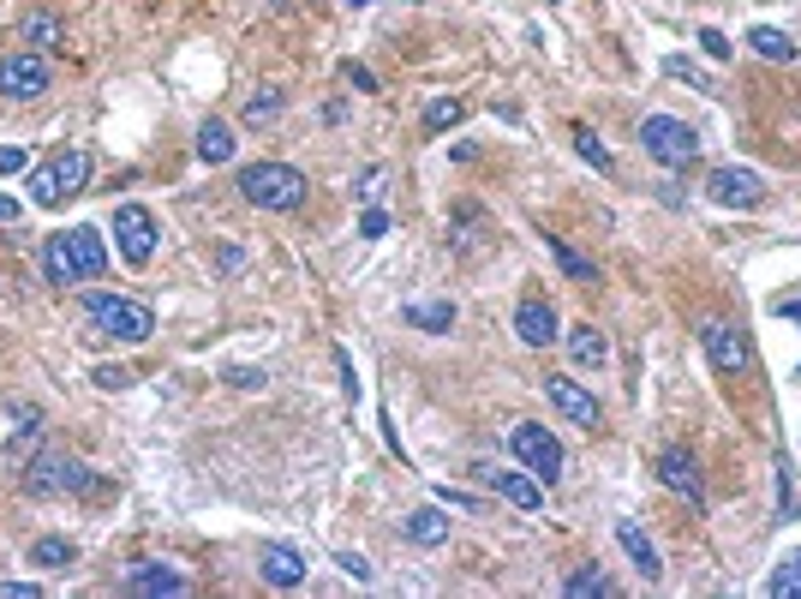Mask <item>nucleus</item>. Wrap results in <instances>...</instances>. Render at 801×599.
I'll return each mask as SVG.
<instances>
[{"instance_id":"f257e3e1","label":"nucleus","mask_w":801,"mask_h":599,"mask_svg":"<svg viewBox=\"0 0 801 599\" xmlns=\"http://www.w3.org/2000/svg\"><path fill=\"white\" fill-rule=\"evenodd\" d=\"M305 193H311L305 174L288 168V163H251V168H240V198L258 204V210L288 216V210H300V204H305Z\"/></svg>"},{"instance_id":"f03ea898","label":"nucleus","mask_w":801,"mask_h":599,"mask_svg":"<svg viewBox=\"0 0 801 599\" xmlns=\"http://www.w3.org/2000/svg\"><path fill=\"white\" fill-rule=\"evenodd\" d=\"M84 318H91L96 335H114V342H150V330H156L150 306L126 300V295H91L84 300Z\"/></svg>"},{"instance_id":"7ed1b4c3","label":"nucleus","mask_w":801,"mask_h":599,"mask_svg":"<svg viewBox=\"0 0 801 599\" xmlns=\"http://www.w3.org/2000/svg\"><path fill=\"white\" fill-rule=\"evenodd\" d=\"M24 492L31 498H66V492H91V467L66 450H42L24 462Z\"/></svg>"},{"instance_id":"20e7f679","label":"nucleus","mask_w":801,"mask_h":599,"mask_svg":"<svg viewBox=\"0 0 801 599\" xmlns=\"http://www.w3.org/2000/svg\"><path fill=\"white\" fill-rule=\"evenodd\" d=\"M84 180H91V156H84V151H54L49 163L31 174V204L54 210V204L79 198V193H84Z\"/></svg>"},{"instance_id":"39448f33","label":"nucleus","mask_w":801,"mask_h":599,"mask_svg":"<svg viewBox=\"0 0 801 599\" xmlns=\"http://www.w3.org/2000/svg\"><path fill=\"white\" fill-rule=\"evenodd\" d=\"M641 151L652 163L664 168H688L694 156H700V133H694L688 121H676V114H646L641 121Z\"/></svg>"},{"instance_id":"423d86ee","label":"nucleus","mask_w":801,"mask_h":599,"mask_svg":"<svg viewBox=\"0 0 801 599\" xmlns=\"http://www.w3.org/2000/svg\"><path fill=\"white\" fill-rule=\"evenodd\" d=\"M509 444H514V456H521V467L539 486H556L562 479V467H569V456H562V437L551 426H539V420H521V426L509 432Z\"/></svg>"},{"instance_id":"0eeeda50","label":"nucleus","mask_w":801,"mask_h":599,"mask_svg":"<svg viewBox=\"0 0 801 599\" xmlns=\"http://www.w3.org/2000/svg\"><path fill=\"white\" fill-rule=\"evenodd\" d=\"M114 246H121L126 265L144 270L156 258V216L144 210V204H121V210H114Z\"/></svg>"},{"instance_id":"6e6552de","label":"nucleus","mask_w":801,"mask_h":599,"mask_svg":"<svg viewBox=\"0 0 801 599\" xmlns=\"http://www.w3.org/2000/svg\"><path fill=\"white\" fill-rule=\"evenodd\" d=\"M42 91H49V61L37 49H19L0 61V96L7 102H37Z\"/></svg>"},{"instance_id":"1a4fd4ad","label":"nucleus","mask_w":801,"mask_h":599,"mask_svg":"<svg viewBox=\"0 0 801 599\" xmlns=\"http://www.w3.org/2000/svg\"><path fill=\"white\" fill-rule=\"evenodd\" d=\"M706 198L724 204V210H753L766 198V180L753 168H711L706 174Z\"/></svg>"},{"instance_id":"9d476101","label":"nucleus","mask_w":801,"mask_h":599,"mask_svg":"<svg viewBox=\"0 0 801 599\" xmlns=\"http://www.w3.org/2000/svg\"><path fill=\"white\" fill-rule=\"evenodd\" d=\"M700 342H706V360H711L724 378H741V372H748V342L736 335L730 318H706V324H700Z\"/></svg>"},{"instance_id":"9b49d317","label":"nucleus","mask_w":801,"mask_h":599,"mask_svg":"<svg viewBox=\"0 0 801 599\" xmlns=\"http://www.w3.org/2000/svg\"><path fill=\"white\" fill-rule=\"evenodd\" d=\"M472 474H479L485 486H491L502 504H514V509H539V504H544V486H539L532 474H514V467H491V462H479Z\"/></svg>"},{"instance_id":"f8f14e48","label":"nucleus","mask_w":801,"mask_h":599,"mask_svg":"<svg viewBox=\"0 0 801 599\" xmlns=\"http://www.w3.org/2000/svg\"><path fill=\"white\" fill-rule=\"evenodd\" d=\"M658 479L676 492V498H688L694 509H706V486H700V462L688 456V450H664L658 456Z\"/></svg>"},{"instance_id":"ddd939ff","label":"nucleus","mask_w":801,"mask_h":599,"mask_svg":"<svg viewBox=\"0 0 801 599\" xmlns=\"http://www.w3.org/2000/svg\"><path fill=\"white\" fill-rule=\"evenodd\" d=\"M544 396H551L556 402V414L562 420H574V426H599V402H592V390H581V384H574V378H551V384H544Z\"/></svg>"},{"instance_id":"4468645a","label":"nucleus","mask_w":801,"mask_h":599,"mask_svg":"<svg viewBox=\"0 0 801 599\" xmlns=\"http://www.w3.org/2000/svg\"><path fill=\"white\" fill-rule=\"evenodd\" d=\"M126 593H138V599H174V593H186V576H180V569H168V564H132V569H126Z\"/></svg>"},{"instance_id":"2eb2a0df","label":"nucleus","mask_w":801,"mask_h":599,"mask_svg":"<svg viewBox=\"0 0 801 599\" xmlns=\"http://www.w3.org/2000/svg\"><path fill=\"white\" fill-rule=\"evenodd\" d=\"M258 576L270 581V588H300V581H305V551L263 546V551H258Z\"/></svg>"},{"instance_id":"dca6fc26","label":"nucleus","mask_w":801,"mask_h":599,"mask_svg":"<svg viewBox=\"0 0 801 599\" xmlns=\"http://www.w3.org/2000/svg\"><path fill=\"white\" fill-rule=\"evenodd\" d=\"M514 335H521V342L527 348H551L556 342V312H551V306H544V300H521V306H514Z\"/></svg>"},{"instance_id":"f3484780","label":"nucleus","mask_w":801,"mask_h":599,"mask_svg":"<svg viewBox=\"0 0 801 599\" xmlns=\"http://www.w3.org/2000/svg\"><path fill=\"white\" fill-rule=\"evenodd\" d=\"M19 42H31L37 54H61L66 49V24L54 12H24L19 19Z\"/></svg>"},{"instance_id":"a211bd4d","label":"nucleus","mask_w":801,"mask_h":599,"mask_svg":"<svg viewBox=\"0 0 801 599\" xmlns=\"http://www.w3.org/2000/svg\"><path fill=\"white\" fill-rule=\"evenodd\" d=\"M616 546L628 551V564L641 569L646 581H658V576H664V558H658V546H652V539H646L641 528H634V521H616Z\"/></svg>"},{"instance_id":"6ab92c4d","label":"nucleus","mask_w":801,"mask_h":599,"mask_svg":"<svg viewBox=\"0 0 801 599\" xmlns=\"http://www.w3.org/2000/svg\"><path fill=\"white\" fill-rule=\"evenodd\" d=\"M42 276H49L54 288L84 282V270H79V258H72V240H66V234H49V246H42Z\"/></svg>"},{"instance_id":"aec40b11","label":"nucleus","mask_w":801,"mask_h":599,"mask_svg":"<svg viewBox=\"0 0 801 599\" xmlns=\"http://www.w3.org/2000/svg\"><path fill=\"white\" fill-rule=\"evenodd\" d=\"M66 240H72V258H79L84 282H91V276H102V270H108V246H102V228L79 223V228H66Z\"/></svg>"},{"instance_id":"412c9836","label":"nucleus","mask_w":801,"mask_h":599,"mask_svg":"<svg viewBox=\"0 0 801 599\" xmlns=\"http://www.w3.org/2000/svg\"><path fill=\"white\" fill-rule=\"evenodd\" d=\"M569 360H574L581 372H599L604 360H611V335L592 330V324H574V330H569Z\"/></svg>"},{"instance_id":"4be33fe9","label":"nucleus","mask_w":801,"mask_h":599,"mask_svg":"<svg viewBox=\"0 0 801 599\" xmlns=\"http://www.w3.org/2000/svg\"><path fill=\"white\" fill-rule=\"evenodd\" d=\"M407 324L425 335H449L455 330V306L449 300H407Z\"/></svg>"},{"instance_id":"5701e85b","label":"nucleus","mask_w":801,"mask_h":599,"mask_svg":"<svg viewBox=\"0 0 801 599\" xmlns=\"http://www.w3.org/2000/svg\"><path fill=\"white\" fill-rule=\"evenodd\" d=\"M400 528H407L413 546H443V539H449V516H443L437 504H425V509H413V516L400 521Z\"/></svg>"},{"instance_id":"b1692460","label":"nucleus","mask_w":801,"mask_h":599,"mask_svg":"<svg viewBox=\"0 0 801 599\" xmlns=\"http://www.w3.org/2000/svg\"><path fill=\"white\" fill-rule=\"evenodd\" d=\"M198 156H204L210 168L233 163V126H228V121H204V126H198Z\"/></svg>"},{"instance_id":"393cba45","label":"nucleus","mask_w":801,"mask_h":599,"mask_svg":"<svg viewBox=\"0 0 801 599\" xmlns=\"http://www.w3.org/2000/svg\"><path fill=\"white\" fill-rule=\"evenodd\" d=\"M544 246H551V252H556V265H562V276H569V282H599V265L574 252V246L562 240V234H544Z\"/></svg>"},{"instance_id":"a878e982","label":"nucleus","mask_w":801,"mask_h":599,"mask_svg":"<svg viewBox=\"0 0 801 599\" xmlns=\"http://www.w3.org/2000/svg\"><path fill=\"white\" fill-rule=\"evenodd\" d=\"M748 42H753V54H760V61H795V37H790V31H771V24H753Z\"/></svg>"},{"instance_id":"bb28decb","label":"nucleus","mask_w":801,"mask_h":599,"mask_svg":"<svg viewBox=\"0 0 801 599\" xmlns=\"http://www.w3.org/2000/svg\"><path fill=\"white\" fill-rule=\"evenodd\" d=\"M281 109H288V96H281V91H258V96H246L240 121L246 126H270V121H281Z\"/></svg>"},{"instance_id":"cd10ccee","label":"nucleus","mask_w":801,"mask_h":599,"mask_svg":"<svg viewBox=\"0 0 801 599\" xmlns=\"http://www.w3.org/2000/svg\"><path fill=\"white\" fill-rule=\"evenodd\" d=\"M467 121V102L461 96H437L431 109H425V133H449V126Z\"/></svg>"},{"instance_id":"c85d7f7f","label":"nucleus","mask_w":801,"mask_h":599,"mask_svg":"<svg viewBox=\"0 0 801 599\" xmlns=\"http://www.w3.org/2000/svg\"><path fill=\"white\" fill-rule=\"evenodd\" d=\"M72 558H79V546L61 539V534H49V539H37V546H31V564H37V569H54V564H72Z\"/></svg>"},{"instance_id":"c756f323","label":"nucleus","mask_w":801,"mask_h":599,"mask_svg":"<svg viewBox=\"0 0 801 599\" xmlns=\"http://www.w3.org/2000/svg\"><path fill=\"white\" fill-rule=\"evenodd\" d=\"M771 593H778V599H801V551H783V564L771 569Z\"/></svg>"},{"instance_id":"7c9ffc66","label":"nucleus","mask_w":801,"mask_h":599,"mask_svg":"<svg viewBox=\"0 0 801 599\" xmlns=\"http://www.w3.org/2000/svg\"><path fill=\"white\" fill-rule=\"evenodd\" d=\"M562 593H569V599H586V593H616V588H611V576H599V564H592V569H574V576L562 581Z\"/></svg>"},{"instance_id":"2f4dec72","label":"nucleus","mask_w":801,"mask_h":599,"mask_svg":"<svg viewBox=\"0 0 801 599\" xmlns=\"http://www.w3.org/2000/svg\"><path fill=\"white\" fill-rule=\"evenodd\" d=\"M574 151H581V156H586V163H592V168H604V174H611V168H616V156H611V151H604V144H599V138H592V133H586V126H574Z\"/></svg>"},{"instance_id":"473e14b6","label":"nucleus","mask_w":801,"mask_h":599,"mask_svg":"<svg viewBox=\"0 0 801 599\" xmlns=\"http://www.w3.org/2000/svg\"><path fill=\"white\" fill-rule=\"evenodd\" d=\"M664 72H670V79H688L694 91H711V79H706V72L688 61V54H670V61H664Z\"/></svg>"},{"instance_id":"72a5a7b5","label":"nucleus","mask_w":801,"mask_h":599,"mask_svg":"<svg viewBox=\"0 0 801 599\" xmlns=\"http://www.w3.org/2000/svg\"><path fill=\"white\" fill-rule=\"evenodd\" d=\"M221 378H228L233 390H263V384H270V372H263V366H228Z\"/></svg>"},{"instance_id":"f704fd0d","label":"nucleus","mask_w":801,"mask_h":599,"mask_svg":"<svg viewBox=\"0 0 801 599\" xmlns=\"http://www.w3.org/2000/svg\"><path fill=\"white\" fill-rule=\"evenodd\" d=\"M91 378H96V390H126L138 372H132V366H96Z\"/></svg>"},{"instance_id":"c9c22d12","label":"nucleus","mask_w":801,"mask_h":599,"mask_svg":"<svg viewBox=\"0 0 801 599\" xmlns=\"http://www.w3.org/2000/svg\"><path fill=\"white\" fill-rule=\"evenodd\" d=\"M700 49L711 54V61H730V54H736V42L724 37V31H711V24H706V31H700Z\"/></svg>"},{"instance_id":"e433bc0d","label":"nucleus","mask_w":801,"mask_h":599,"mask_svg":"<svg viewBox=\"0 0 801 599\" xmlns=\"http://www.w3.org/2000/svg\"><path fill=\"white\" fill-rule=\"evenodd\" d=\"M19 168H31V156H24V144L12 151V144H0V174H19Z\"/></svg>"},{"instance_id":"4c0bfd02","label":"nucleus","mask_w":801,"mask_h":599,"mask_svg":"<svg viewBox=\"0 0 801 599\" xmlns=\"http://www.w3.org/2000/svg\"><path fill=\"white\" fill-rule=\"evenodd\" d=\"M341 72H347V84H353V91H377V79H371V66H360V61H347V66H341Z\"/></svg>"},{"instance_id":"58836bf2","label":"nucleus","mask_w":801,"mask_h":599,"mask_svg":"<svg viewBox=\"0 0 801 599\" xmlns=\"http://www.w3.org/2000/svg\"><path fill=\"white\" fill-rule=\"evenodd\" d=\"M360 234H365V240H383V234H389V216H383V210H365Z\"/></svg>"},{"instance_id":"ea45409f","label":"nucleus","mask_w":801,"mask_h":599,"mask_svg":"<svg viewBox=\"0 0 801 599\" xmlns=\"http://www.w3.org/2000/svg\"><path fill=\"white\" fill-rule=\"evenodd\" d=\"M335 564H341V569H347V576H353V581H371V564L360 558V551H341V558H335Z\"/></svg>"},{"instance_id":"a19ab883","label":"nucleus","mask_w":801,"mask_h":599,"mask_svg":"<svg viewBox=\"0 0 801 599\" xmlns=\"http://www.w3.org/2000/svg\"><path fill=\"white\" fill-rule=\"evenodd\" d=\"M37 581H0V599H37Z\"/></svg>"},{"instance_id":"79ce46f5","label":"nucleus","mask_w":801,"mask_h":599,"mask_svg":"<svg viewBox=\"0 0 801 599\" xmlns=\"http://www.w3.org/2000/svg\"><path fill=\"white\" fill-rule=\"evenodd\" d=\"M437 504H443V509H479V498H467V492H449V486L437 492Z\"/></svg>"},{"instance_id":"37998d69","label":"nucleus","mask_w":801,"mask_h":599,"mask_svg":"<svg viewBox=\"0 0 801 599\" xmlns=\"http://www.w3.org/2000/svg\"><path fill=\"white\" fill-rule=\"evenodd\" d=\"M377 193H383V168H365V180H360V198H365V204H377Z\"/></svg>"},{"instance_id":"c03bdc74","label":"nucleus","mask_w":801,"mask_h":599,"mask_svg":"<svg viewBox=\"0 0 801 599\" xmlns=\"http://www.w3.org/2000/svg\"><path fill=\"white\" fill-rule=\"evenodd\" d=\"M12 420H19V432H37V420H42V414H37V402H24V407L12 402Z\"/></svg>"},{"instance_id":"a18cd8bd","label":"nucleus","mask_w":801,"mask_h":599,"mask_svg":"<svg viewBox=\"0 0 801 599\" xmlns=\"http://www.w3.org/2000/svg\"><path fill=\"white\" fill-rule=\"evenodd\" d=\"M12 216H19V198H7V193H0V223H12Z\"/></svg>"},{"instance_id":"49530a36","label":"nucleus","mask_w":801,"mask_h":599,"mask_svg":"<svg viewBox=\"0 0 801 599\" xmlns=\"http://www.w3.org/2000/svg\"><path fill=\"white\" fill-rule=\"evenodd\" d=\"M778 312H783V318H801V300H778Z\"/></svg>"},{"instance_id":"de8ad7c7","label":"nucleus","mask_w":801,"mask_h":599,"mask_svg":"<svg viewBox=\"0 0 801 599\" xmlns=\"http://www.w3.org/2000/svg\"><path fill=\"white\" fill-rule=\"evenodd\" d=\"M341 7H347V12H360V7H371V0H341Z\"/></svg>"},{"instance_id":"09e8293b","label":"nucleus","mask_w":801,"mask_h":599,"mask_svg":"<svg viewBox=\"0 0 801 599\" xmlns=\"http://www.w3.org/2000/svg\"><path fill=\"white\" fill-rule=\"evenodd\" d=\"M551 7H556V0H551Z\"/></svg>"}]
</instances>
